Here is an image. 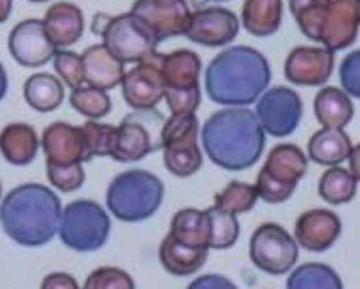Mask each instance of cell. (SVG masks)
I'll return each mask as SVG.
<instances>
[{
	"label": "cell",
	"mask_w": 360,
	"mask_h": 289,
	"mask_svg": "<svg viewBox=\"0 0 360 289\" xmlns=\"http://www.w3.org/2000/svg\"><path fill=\"white\" fill-rule=\"evenodd\" d=\"M270 80L272 70L264 54L250 46H231L210 60L203 86L207 98L222 108H248L270 86Z\"/></svg>",
	"instance_id": "cell-1"
},
{
	"label": "cell",
	"mask_w": 360,
	"mask_h": 289,
	"mask_svg": "<svg viewBox=\"0 0 360 289\" xmlns=\"http://www.w3.org/2000/svg\"><path fill=\"white\" fill-rule=\"evenodd\" d=\"M201 149L210 162L224 171H246L259 162L266 147V132L255 110L222 108L201 125Z\"/></svg>",
	"instance_id": "cell-2"
},
{
	"label": "cell",
	"mask_w": 360,
	"mask_h": 289,
	"mask_svg": "<svg viewBox=\"0 0 360 289\" xmlns=\"http://www.w3.org/2000/svg\"><path fill=\"white\" fill-rule=\"evenodd\" d=\"M63 205L56 192L44 184H22L0 201V227L5 236L26 248H39L58 236Z\"/></svg>",
	"instance_id": "cell-3"
},
{
	"label": "cell",
	"mask_w": 360,
	"mask_h": 289,
	"mask_svg": "<svg viewBox=\"0 0 360 289\" xmlns=\"http://www.w3.org/2000/svg\"><path fill=\"white\" fill-rule=\"evenodd\" d=\"M291 15L304 37L333 54L349 48L360 33V0H326Z\"/></svg>",
	"instance_id": "cell-4"
},
{
	"label": "cell",
	"mask_w": 360,
	"mask_h": 289,
	"mask_svg": "<svg viewBox=\"0 0 360 289\" xmlns=\"http://www.w3.org/2000/svg\"><path fill=\"white\" fill-rule=\"evenodd\" d=\"M165 201V184L145 169L119 173L106 190V210L121 222L149 220Z\"/></svg>",
	"instance_id": "cell-5"
},
{
	"label": "cell",
	"mask_w": 360,
	"mask_h": 289,
	"mask_svg": "<svg viewBox=\"0 0 360 289\" xmlns=\"http://www.w3.org/2000/svg\"><path fill=\"white\" fill-rule=\"evenodd\" d=\"M158 68L165 80V100L171 115H196V108L201 106V72L203 63L201 56L179 48L169 54L155 56Z\"/></svg>",
	"instance_id": "cell-6"
},
{
	"label": "cell",
	"mask_w": 360,
	"mask_h": 289,
	"mask_svg": "<svg viewBox=\"0 0 360 289\" xmlns=\"http://www.w3.org/2000/svg\"><path fill=\"white\" fill-rule=\"evenodd\" d=\"M307 169H309V158L298 145L291 143L276 145L268 153L255 181L259 199L270 205L289 201L293 192H296L300 179L307 175Z\"/></svg>",
	"instance_id": "cell-7"
},
{
	"label": "cell",
	"mask_w": 360,
	"mask_h": 289,
	"mask_svg": "<svg viewBox=\"0 0 360 289\" xmlns=\"http://www.w3.org/2000/svg\"><path fill=\"white\" fill-rule=\"evenodd\" d=\"M93 30L102 37V46H106L123 65L125 63H145L155 58L158 41L149 33V28L132 13L121 15H95Z\"/></svg>",
	"instance_id": "cell-8"
},
{
	"label": "cell",
	"mask_w": 360,
	"mask_h": 289,
	"mask_svg": "<svg viewBox=\"0 0 360 289\" xmlns=\"http://www.w3.org/2000/svg\"><path fill=\"white\" fill-rule=\"evenodd\" d=\"M60 242L74 252H95L110 238V214L97 201L78 199L63 207L58 222Z\"/></svg>",
	"instance_id": "cell-9"
},
{
	"label": "cell",
	"mask_w": 360,
	"mask_h": 289,
	"mask_svg": "<svg viewBox=\"0 0 360 289\" xmlns=\"http://www.w3.org/2000/svg\"><path fill=\"white\" fill-rule=\"evenodd\" d=\"M201 123L196 115H171L160 127V149L165 167L175 177H192L203 167Z\"/></svg>",
	"instance_id": "cell-10"
},
{
	"label": "cell",
	"mask_w": 360,
	"mask_h": 289,
	"mask_svg": "<svg viewBox=\"0 0 360 289\" xmlns=\"http://www.w3.org/2000/svg\"><path fill=\"white\" fill-rule=\"evenodd\" d=\"M250 262L266 274H289L298 264L300 246L285 227L276 222H264L255 229L248 244Z\"/></svg>",
	"instance_id": "cell-11"
},
{
	"label": "cell",
	"mask_w": 360,
	"mask_h": 289,
	"mask_svg": "<svg viewBox=\"0 0 360 289\" xmlns=\"http://www.w3.org/2000/svg\"><path fill=\"white\" fill-rule=\"evenodd\" d=\"M255 104H257L255 115L266 134L274 139H285L298 130L304 106L300 95L293 89L289 86L266 89Z\"/></svg>",
	"instance_id": "cell-12"
},
{
	"label": "cell",
	"mask_w": 360,
	"mask_h": 289,
	"mask_svg": "<svg viewBox=\"0 0 360 289\" xmlns=\"http://www.w3.org/2000/svg\"><path fill=\"white\" fill-rule=\"evenodd\" d=\"M129 13L136 15L158 44L184 37L192 15L188 0H134Z\"/></svg>",
	"instance_id": "cell-13"
},
{
	"label": "cell",
	"mask_w": 360,
	"mask_h": 289,
	"mask_svg": "<svg viewBox=\"0 0 360 289\" xmlns=\"http://www.w3.org/2000/svg\"><path fill=\"white\" fill-rule=\"evenodd\" d=\"M240 33V18L224 7H199L194 9L186 28L190 41L205 48H224Z\"/></svg>",
	"instance_id": "cell-14"
},
{
	"label": "cell",
	"mask_w": 360,
	"mask_h": 289,
	"mask_svg": "<svg viewBox=\"0 0 360 289\" xmlns=\"http://www.w3.org/2000/svg\"><path fill=\"white\" fill-rule=\"evenodd\" d=\"M41 149L46 155V167H70L89 162L91 153L82 125L65 121L50 123L41 136Z\"/></svg>",
	"instance_id": "cell-15"
},
{
	"label": "cell",
	"mask_w": 360,
	"mask_h": 289,
	"mask_svg": "<svg viewBox=\"0 0 360 289\" xmlns=\"http://www.w3.org/2000/svg\"><path fill=\"white\" fill-rule=\"evenodd\" d=\"M7 46H9V54L13 56L18 65L30 68V70L50 63L56 52L54 44L50 41L46 33L44 22L37 18H28L15 24L9 33Z\"/></svg>",
	"instance_id": "cell-16"
},
{
	"label": "cell",
	"mask_w": 360,
	"mask_h": 289,
	"mask_svg": "<svg viewBox=\"0 0 360 289\" xmlns=\"http://www.w3.org/2000/svg\"><path fill=\"white\" fill-rule=\"evenodd\" d=\"M121 93L125 104L132 110H155L158 104L165 100V80H162L158 60L151 58L139 63L129 72H125L121 80Z\"/></svg>",
	"instance_id": "cell-17"
},
{
	"label": "cell",
	"mask_w": 360,
	"mask_h": 289,
	"mask_svg": "<svg viewBox=\"0 0 360 289\" xmlns=\"http://www.w3.org/2000/svg\"><path fill=\"white\" fill-rule=\"evenodd\" d=\"M335 70V54L317 46H298L285 58V78L296 86H323Z\"/></svg>",
	"instance_id": "cell-18"
},
{
	"label": "cell",
	"mask_w": 360,
	"mask_h": 289,
	"mask_svg": "<svg viewBox=\"0 0 360 289\" xmlns=\"http://www.w3.org/2000/svg\"><path fill=\"white\" fill-rule=\"evenodd\" d=\"M149 113V110H147ZM141 110H134L132 115H127L115 130V143L110 158L115 162L121 165H132L141 162L149 153L160 149V143L153 141L149 132V123L145 121V115Z\"/></svg>",
	"instance_id": "cell-19"
},
{
	"label": "cell",
	"mask_w": 360,
	"mask_h": 289,
	"mask_svg": "<svg viewBox=\"0 0 360 289\" xmlns=\"http://www.w3.org/2000/svg\"><path fill=\"white\" fill-rule=\"evenodd\" d=\"M343 224L341 218L330 210H309L298 216L293 238L298 246L309 252H323L328 250L341 236Z\"/></svg>",
	"instance_id": "cell-20"
},
{
	"label": "cell",
	"mask_w": 360,
	"mask_h": 289,
	"mask_svg": "<svg viewBox=\"0 0 360 289\" xmlns=\"http://www.w3.org/2000/svg\"><path fill=\"white\" fill-rule=\"evenodd\" d=\"M82 70H84V84L110 91L121 84L125 65L102 44L89 46L82 54Z\"/></svg>",
	"instance_id": "cell-21"
},
{
	"label": "cell",
	"mask_w": 360,
	"mask_h": 289,
	"mask_svg": "<svg viewBox=\"0 0 360 289\" xmlns=\"http://www.w3.org/2000/svg\"><path fill=\"white\" fill-rule=\"evenodd\" d=\"M41 22L56 50L78 44L84 35V13L74 3H54Z\"/></svg>",
	"instance_id": "cell-22"
},
{
	"label": "cell",
	"mask_w": 360,
	"mask_h": 289,
	"mask_svg": "<svg viewBox=\"0 0 360 289\" xmlns=\"http://www.w3.org/2000/svg\"><path fill=\"white\" fill-rule=\"evenodd\" d=\"M41 141L35 127L28 123H9L0 130V155L13 167H28L35 162Z\"/></svg>",
	"instance_id": "cell-23"
},
{
	"label": "cell",
	"mask_w": 360,
	"mask_h": 289,
	"mask_svg": "<svg viewBox=\"0 0 360 289\" xmlns=\"http://www.w3.org/2000/svg\"><path fill=\"white\" fill-rule=\"evenodd\" d=\"M352 139L343 127H321L307 145V158L321 167H339L352 153Z\"/></svg>",
	"instance_id": "cell-24"
},
{
	"label": "cell",
	"mask_w": 360,
	"mask_h": 289,
	"mask_svg": "<svg viewBox=\"0 0 360 289\" xmlns=\"http://www.w3.org/2000/svg\"><path fill=\"white\" fill-rule=\"evenodd\" d=\"M207 255H210L207 248H192L179 244L171 236H167L160 242V250H158L162 268L173 276H190L194 272H199L207 262Z\"/></svg>",
	"instance_id": "cell-25"
},
{
	"label": "cell",
	"mask_w": 360,
	"mask_h": 289,
	"mask_svg": "<svg viewBox=\"0 0 360 289\" xmlns=\"http://www.w3.org/2000/svg\"><path fill=\"white\" fill-rule=\"evenodd\" d=\"M169 236L179 244L210 250V216L205 210L181 207L171 220Z\"/></svg>",
	"instance_id": "cell-26"
},
{
	"label": "cell",
	"mask_w": 360,
	"mask_h": 289,
	"mask_svg": "<svg viewBox=\"0 0 360 289\" xmlns=\"http://www.w3.org/2000/svg\"><path fill=\"white\" fill-rule=\"evenodd\" d=\"M283 0H244L242 26L252 37H270L281 28Z\"/></svg>",
	"instance_id": "cell-27"
},
{
	"label": "cell",
	"mask_w": 360,
	"mask_h": 289,
	"mask_svg": "<svg viewBox=\"0 0 360 289\" xmlns=\"http://www.w3.org/2000/svg\"><path fill=\"white\" fill-rule=\"evenodd\" d=\"M313 110L323 127H345L354 117L352 98L337 86H321L315 95Z\"/></svg>",
	"instance_id": "cell-28"
},
{
	"label": "cell",
	"mask_w": 360,
	"mask_h": 289,
	"mask_svg": "<svg viewBox=\"0 0 360 289\" xmlns=\"http://www.w3.org/2000/svg\"><path fill=\"white\" fill-rule=\"evenodd\" d=\"M24 100L37 113H52L65 102V84L52 74H32L24 82Z\"/></svg>",
	"instance_id": "cell-29"
},
{
	"label": "cell",
	"mask_w": 360,
	"mask_h": 289,
	"mask_svg": "<svg viewBox=\"0 0 360 289\" xmlns=\"http://www.w3.org/2000/svg\"><path fill=\"white\" fill-rule=\"evenodd\" d=\"M287 289H343V281L328 264H302L289 272Z\"/></svg>",
	"instance_id": "cell-30"
},
{
	"label": "cell",
	"mask_w": 360,
	"mask_h": 289,
	"mask_svg": "<svg viewBox=\"0 0 360 289\" xmlns=\"http://www.w3.org/2000/svg\"><path fill=\"white\" fill-rule=\"evenodd\" d=\"M358 181L347 169L328 167L319 177V197L330 205H345L356 197Z\"/></svg>",
	"instance_id": "cell-31"
},
{
	"label": "cell",
	"mask_w": 360,
	"mask_h": 289,
	"mask_svg": "<svg viewBox=\"0 0 360 289\" xmlns=\"http://www.w3.org/2000/svg\"><path fill=\"white\" fill-rule=\"evenodd\" d=\"M70 106L89 121H100L112 110V100L108 91L84 84L70 93Z\"/></svg>",
	"instance_id": "cell-32"
},
{
	"label": "cell",
	"mask_w": 360,
	"mask_h": 289,
	"mask_svg": "<svg viewBox=\"0 0 360 289\" xmlns=\"http://www.w3.org/2000/svg\"><path fill=\"white\" fill-rule=\"evenodd\" d=\"M205 212L210 216V248H214V250L231 248L240 238V220H238V216L218 207V205H212Z\"/></svg>",
	"instance_id": "cell-33"
},
{
	"label": "cell",
	"mask_w": 360,
	"mask_h": 289,
	"mask_svg": "<svg viewBox=\"0 0 360 289\" xmlns=\"http://www.w3.org/2000/svg\"><path fill=\"white\" fill-rule=\"evenodd\" d=\"M259 201V192L252 184L246 181H229L220 192L214 195V205L231 212V214H246Z\"/></svg>",
	"instance_id": "cell-34"
},
{
	"label": "cell",
	"mask_w": 360,
	"mask_h": 289,
	"mask_svg": "<svg viewBox=\"0 0 360 289\" xmlns=\"http://www.w3.org/2000/svg\"><path fill=\"white\" fill-rule=\"evenodd\" d=\"M52 65H54L56 78H58L65 86H70L72 91L84 86L82 56L76 54L74 50H70V48H58V50L54 52V56H52Z\"/></svg>",
	"instance_id": "cell-35"
},
{
	"label": "cell",
	"mask_w": 360,
	"mask_h": 289,
	"mask_svg": "<svg viewBox=\"0 0 360 289\" xmlns=\"http://www.w3.org/2000/svg\"><path fill=\"white\" fill-rule=\"evenodd\" d=\"M82 130H84V136H86L91 158H110L117 125L100 123V121H86L82 125Z\"/></svg>",
	"instance_id": "cell-36"
},
{
	"label": "cell",
	"mask_w": 360,
	"mask_h": 289,
	"mask_svg": "<svg viewBox=\"0 0 360 289\" xmlns=\"http://www.w3.org/2000/svg\"><path fill=\"white\" fill-rule=\"evenodd\" d=\"M82 289H136V283L125 270L115 266H104L93 270L86 276Z\"/></svg>",
	"instance_id": "cell-37"
},
{
	"label": "cell",
	"mask_w": 360,
	"mask_h": 289,
	"mask_svg": "<svg viewBox=\"0 0 360 289\" xmlns=\"http://www.w3.org/2000/svg\"><path fill=\"white\" fill-rule=\"evenodd\" d=\"M46 175L52 188L58 192H76L84 186V167L70 165V167H46Z\"/></svg>",
	"instance_id": "cell-38"
},
{
	"label": "cell",
	"mask_w": 360,
	"mask_h": 289,
	"mask_svg": "<svg viewBox=\"0 0 360 289\" xmlns=\"http://www.w3.org/2000/svg\"><path fill=\"white\" fill-rule=\"evenodd\" d=\"M339 80L349 98L360 100V50L349 52L339 68Z\"/></svg>",
	"instance_id": "cell-39"
},
{
	"label": "cell",
	"mask_w": 360,
	"mask_h": 289,
	"mask_svg": "<svg viewBox=\"0 0 360 289\" xmlns=\"http://www.w3.org/2000/svg\"><path fill=\"white\" fill-rule=\"evenodd\" d=\"M186 289H238V285L222 274H203L196 276Z\"/></svg>",
	"instance_id": "cell-40"
},
{
	"label": "cell",
	"mask_w": 360,
	"mask_h": 289,
	"mask_svg": "<svg viewBox=\"0 0 360 289\" xmlns=\"http://www.w3.org/2000/svg\"><path fill=\"white\" fill-rule=\"evenodd\" d=\"M39 289H82L70 272H50Z\"/></svg>",
	"instance_id": "cell-41"
},
{
	"label": "cell",
	"mask_w": 360,
	"mask_h": 289,
	"mask_svg": "<svg viewBox=\"0 0 360 289\" xmlns=\"http://www.w3.org/2000/svg\"><path fill=\"white\" fill-rule=\"evenodd\" d=\"M349 173L354 175L356 181H360V143L352 147V153H349Z\"/></svg>",
	"instance_id": "cell-42"
},
{
	"label": "cell",
	"mask_w": 360,
	"mask_h": 289,
	"mask_svg": "<svg viewBox=\"0 0 360 289\" xmlns=\"http://www.w3.org/2000/svg\"><path fill=\"white\" fill-rule=\"evenodd\" d=\"M319 3H326V0H289V11L296 13V11H302V9L319 5Z\"/></svg>",
	"instance_id": "cell-43"
},
{
	"label": "cell",
	"mask_w": 360,
	"mask_h": 289,
	"mask_svg": "<svg viewBox=\"0 0 360 289\" xmlns=\"http://www.w3.org/2000/svg\"><path fill=\"white\" fill-rule=\"evenodd\" d=\"M7 91H9V76H7L5 65H3V63H0V102L5 100Z\"/></svg>",
	"instance_id": "cell-44"
},
{
	"label": "cell",
	"mask_w": 360,
	"mask_h": 289,
	"mask_svg": "<svg viewBox=\"0 0 360 289\" xmlns=\"http://www.w3.org/2000/svg\"><path fill=\"white\" fill-rule=\"evenodd\" d=\"M13 11V0H0V24H5Z\"/></svg>",
	"instance_id": "cell-45"
},
{
	"label": "cell",
	"mask_w": 360,
	"mask_h": 289,
	"mask_svg": "<svg viewBox=\"0 0 360 289\" xmlns=\"http://www.w3.org/2000/svg\"><path fill=\"white\" fill-rule=\"evenodd\" d=\"M196 5H207V3H229V0H194Z\"/></svg>",
	"instance_id": "cell-46"
},
{
	"label": "cell",
	"mask_w": 360,
	"mask_h": 289,
	"mask_svg": "<svg viewBox=\"0 0 360 289\" xmlns=\"http://www.w3.org/2000/svg\"><path fill=\"white\" fill-rule=\"evenodd\" d=\"M28 3H35V5H44V3H50V0H28Z\"/></svg>",
	"instance_id": "cell-47"
},
{
	"label": "cell",
	"mask_w": 360,
	"mask_h": 289,
	"mask_svg": "<svg viewBox=\"0 0 360 289\" xmlns=\"http://www.w3.org/2000/svg\"><path fill=\"white\" fill-rule=\"evenodd\" d=\"M0 201H3V184H0Z\"/></svg>",
	"instance_id": "cell-48"
}]
</instances>
